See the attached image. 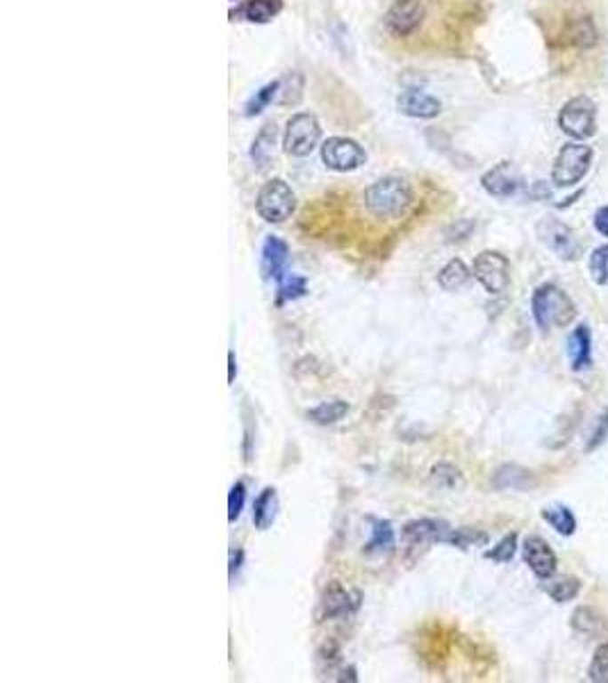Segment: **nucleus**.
I'll list each match as a JSON object with an SVG mask.
<instances>
[{
  "instance_id": "1",
  "label": "nucleus",
  "mask_w": 608,
  "mask_h": 683,
  "mask_svg": "<svg viewBox=\"0 0 608 683\" xmlns=\"http://www.w3.org/2000/svg\"><path fill=\"white\" fill-rule=\"evenodd\" d=\"M364 208L372 217L383 221L399 219L412 203V189L404 178L388 176L376 180L374 185L364 189Z\"/></svg>"
},
{
  "instance_id": "2",
  "label": "nucleus",
  "mask_w": 608,
  "mask_h": 683,
  "mask_svg": "<svg viewBox=\"0 0 608 683\" xmlns=\"http://www.w3.org/2000/svg\"><path fill=\"white\" fill-rule=\"evenodd\" d=\"M531 314L542 333L551 329H565L577 317L572 298L554 282H545L531 297Z\"/></svg>"
},
{
  "instance_id": "3",
  "label": "nucleus",
  "mask_w": 608,
  "mask_h": 683,
  "mask_svg": "<svg viewBox=\"0 0 608 683\" xmlns=\"http://www.w3.org/2000/svg\"><path fill=\"white\" fill-rule=\"evenodd\" d=\"M590 162H593V148L583 141H567L554 160L551 183L556 187H574L586 178Z\"/></svg>"
},
{
  "instance_id": "4",
  "label": "nucleus",
  "mask_w": 608,
  "mask_h": 683,
  "mask_svg": "<svg viewBox=\"0 0 608 683\" xmlns=\"http://www.w3.org/2000/svg\"><path fill=\"white\" fill-rule=\"evenodd\" d=\"M558 128L570 139L586 141L597 132V105L588 96H574L558 112Z\"/></svg>"
},
{
  "instance_id": "5",
  "label": "nucleus",
  "mask_w": 608,
  "mask_h": 683,
  "mask_svg": "<svg viewBox=\"0 0 608 683\" xmlns=\"http://www.w3.org/2000/svg\"><path fill=\"white\" fill-rule=\"evenodd\" d=\"M255 210L267 224H283L297 210V194L292 192V187L283 178H274L262 185V189L258 192Z\"/></svg>"
},
{
  "instance_id": "6",
  "label": "nucleus",
  "mask_w": 608,
  "mask_h": 683,
  "mask_svg": "<svg viewBox=\"0 0 608 683\" xmlns=\"http://www.w3.org/2000/svg\"><path fill=\"white\" fill-rule=\"evenodd\" d=\"M536 233L542 244H545L554 256L561 258V260H577L583 253V246L577 235V230L570 228L565 221L556 219V217H545V219L538 221Z\"/></svg>"
},
{
  "instance_id": "7",
  "label": "nucleus",
  "mask_w": 608,
  "mask_h": 683,
  "mask_svg": "<svg viewBox=\"0 0 608 683\" xmlns=\"http://www.w3.org/2000/svg\"><path fill=\"white\" fill-rule=\"evenodd\" d=\"M472 274L492 297L504 294L510 285V262L500 250H481L474 258Z\"/></svg>"
},
{
  "instance_id": "8",
  "label": "nucleus",
  "mask_w": 608,
  "mask_h": 683,
  "mask_svg": "<svg viewBox=\"0 0 608 683\" xmlns=\"http://www.w3.org/2000/svg\"><path fill=\"white\" fill-rule=\"evenodd\" d=\"M319 139H322V128H319L317 116L301 112L287 121L283 147H285L287 155L306 157L317 148Z\"/></svg>"
},
{
  "instance_id": "9",
  "label": "nucleus",
  "mask_w": 608,
  "mask_h": 683,
  "mask_svg": "<svg viewBox=\"0 0 608 683\" xmlns=\"http://www.w3.org/2000/svg\"><path fill=\"white\" fill-rule=\"evenodd\" d=\"M322 160L328 169L347 173L363 167L367 155H364L363 147H360L358 141L348 139V137H331V139L324 141Z\"/></svg>"
},
{
  "instance_id": "10",
  "label": "nucleus",
  "mask_w": 608,
  "mask_h": 683,
  "mask_svg": "<svg viewBox=\"0 0 608 683\" xmlns=\"http://www.w3.org/2000/svg\"><path fill=\"white\" fill-rule=\"evenodd\" d=\"M360 604H363V595L358 590L331 584L322 597V617L324 620H348L358 613Z\"/></svg>"
},
{
  "instance_id": "11",
  "label": "nucleus",
  "mask_w": 608,
  "mask_h": 683,
  "mask_svg": "<svg viewBox=\"0 0 608 683\" xmlns=\"http://www.w3.org/2000/svg\"><path fill=\"white\" fill-rule=\"evenodd\" d=\"M481 187L494 196V199H513L524 187V178L510 162H500L497 167L484 173L481 178Z\"/></svg>"
},
{
  "instance_id": "12",
  "label": "nucleus",
  "mask_w": 608,
  "mask_h": 683,
  "mask_svg": "<svg viewBox=\"0 0 608 683\" xmlns=\"http://www.w3.org/2000/svg\"><path fill=\"white\" fill-rule=\"evenodd\" d=\"M424 14L427 10L421 5V0H396L385 14V28L395 37H408L424 21Z\"/></svg>"
},
{
  "instance_id": "13",
  "label": "nucleus",
  "mask_w": 608,
  "mask_h": 683,
  "mask_svg": "<svg viewBox=\"0 0 608 683\" xmlns=\"http://www.w3.org/2000/svg\"><path fill=\"white\" fill-rule=\"evenodd\" d=\"M452 531L447 522L436 520V517H421V520H412L404 527L401 536L408 549L428 547L436 543H447V536Z\"/></svg>"
},
{
  "instance_id": "14",
  "label": "nucleus",
  "mask_w": 608,
  "mask_h": 683,
  "mask_svg": "<svg viewBox=\"0 0 608 683\" xmlns=\"http://www.w3.org/2000/svg\"><path fill=\"white\" fill-rule=\"evenodd\" d=\"M522 559H524V563L529 565L531 572L536 574L540 581H547L549 576L556 574L558 559L545 537L540 536L526 537L524 544H522Z\"/></svg>"
},
{
  "instance_id": "15",
  "label": "nucleus",
  "mask_w": 608,
  "mask_h": 683,
  "mask_svg": "<svg viewBox=\"0 0 608 683\" xmlns=\"http://www.w3.org/2000/svg\"><path fill=\"white\" fill-rule=\"evenodd\" d=\"M287 260L290 249L281 237H267L262 244V274L267 281L281 282L287 276Z\"/></svg>"
},
{
  "instance_id": "16",
  "label": "nucleus",
  "mask_w": 608,
  "mask_h": 683,
  "mask_svg": "<svg viewBox=\"0 0 608 683\" xmlns=\"http://www.w3.org/2000/svg\"><path fill=\"white\" fill-rule=\"evenodd\" d=\"M567 358L574 371H583L593 362V335L586 323H579L567 338Z\"/></svg>"
},
{
  "instance_id": "17",
  "label": "nucleus",
  "mask_w": 608,
  "mask_h": 683,
  "mask_svg": "<svg viewBox=\"0 0 608 683\" xmlns=\"http://www.w3.org/2000/svg\"><path fill=\"white\" fill-rule=\"evenodd\" d=\"M396 107L401 115L415 116V119H433L442 112V103L424 91H404L396 99Z\"/></svg>"
},
{
  "instance_id": "18",
  "label": "nucleus",
  "mask_w": 608,
  "mask_h": 683,
  "mask_svg": "<svg viewBox=\"0 0 608 683\" xmlns=\"http://www.w3.org/2000/svg\"><path fill=\"white\" fill-rule=\"evenodd\" d=\"M536 483L533 474L520 465H504L494 472L492 485L497 490H529L531 485Z\"/></svg>"
},
{
  "instance_id": "19",
  "label": "nucleus",
  "mask_w": 608,
  "mask_h": 683,
  "mask_svg": "<svg viewBox=\"0 0 608 683\" xmlns=\"http://www.w3.org/2000/svg\"><path fill=\"white\" fill-rule=\"evenodd\" d=\"M469 281H472V269L460 258L449 260L447 265L442 266L440 274H437V285L444 292H460L463 287H468Z\"/></svg>"
},
{
  "instance_id": "20",
  "label": "nucleus",
  "mask_w": 608,
  "mask_h": 683,
  "mask_svg": "<svg viewBox=\"0 0 608 683\" xmlns=\"http://www.w3.org/2000/svg\"><path fill=\"white\" fill-rule=\"evenodd\" d=\"M372 522V537L370 543L364 544V553L367 556H388L395 552V528L388 520H370Z\"/></svg>"
},
{
  "instance_id": "21",
  "label": "nucleus",
  "mask_w": 608,
  "mask_h": 683,
  "mask_svg": "<svg viewBox=\"0 0 608 683\" xmlns=\"http://www.w3.org/2000/svg\"><path fill=\"white\" fill-rule=\"evenodd\" d=\"M278 515V492L276 488H265L253 501V524L255 528L267 531Z\"/></svg>"
},
{
  "instance_id": "22",
  "label": "nucleus",
  "mask_w": 608,
  "mask_h": 683,
  "mask_svg": "<svg viewBox=\"0 0 608 683\" xmlns=\"http://www.w3.org/2000/svg\"><path fill=\"white\" fill-rule=\"evenodd\" d=\"M572 629L581 636L602 638L606 633V620L590 606H579L572 615Z\"/></svg>"
},
{
  "instance_id": "23",
  "label": "nucleus",
  "mask_w": 608,
  "mask_h": 683,
  "mask_svg": "<svg viewBox=\"0 0 608 683\" xmlns=\"http://www.w3.org/2000/svg\"><path fill=\"white\" fill-rule=\"evenodd\" d=\"M276 135H278V132H276L274 123L262 125L260 132L255 135L253 147H251V160L255 162V167L258 169H267V164H269L271 157H274Z\"/></svg>"
},
{
  "instance_id": "24",
  "label": "nucleus",
  "mask_w": 608,
  "mask_h": 683,
  "mask_svg": "<svg viewBox=\"0 0 608 683\" xmlns=\"http://www.w3.org/2000/svg\"><path fill=\"white\" fill-rule=\"evenodd\" d=\"M348 415V403L342 399H331V401H324L319 406L310 408L306 412V417L312 424H319V426H331V424H338L340 419H344Z\"/></svg>"
},
{
  "instance_id": "25",
  "label": "nucleus",
  "mask_w": 608,
  "mask_h": 683,
  "mask_svg": "<svg viewBox=\"0 0 608 683\" xmlns=\"http://www.w3.org/2000/svg\"><path fill=\"white\" fill-rule=\"evenodd\" d=\"M542 520H545V522L549 524L558 536L567 537V536H574V531H577V517H574V512L570 511V508L563 506V504L547 506L545 511H542Z\"/></svg>"
},
{
  "instance_id": "26",
  "label": "nucleus",
  "mask_w": 608,
  "mask_h": 683,
  "mask_svg": "<svg viewBox=\"0 0 608 683\" xmlns=\"http://www.w3.org/2000/svg\"><path fill=\"white\" fill-rule=\"evenodd\" d=\"M542 588L556 604H567V601L577 600V595L581 592V584L574 576H556V579L549 576Z\"/></svg>"
},
{
  "instance_id": "27",
  "label": "nucleus",
  "mask_w": 608,
  "mask_h": 683,
  "mask_svg": "<svg viewBox=\"0 0 608 683\" xmlns=\"http://www.w3.org/2000/svg\"><path fill=\"white\" fill-rule=\"evenodd\" d=\"M281 0H251L242 12L251 23H267L281 12Z\"/></svg>"
},
{
  "instance_id": "28",
  "label": "nucleus",
  "mask_w": 608,
  "mask_h": 683,
  "mask_svg": "<svg viewBox=\"0 0 608 683\" xmlns=\"http://www.w3.org/2000/svg\"><path fill=\"white\" fill-rule=\"evenodd\" d=\"M570 42L579 48H593L597 44V28L590 16H581L570 28Z\"/></svg>"
},
{
  "instance_id": "29",
  "label": "nucleus",
  "mask_w": 608,
  "mask_h": 683,
  "mask_svg": "<svg viewBox=\"0 0 608 683\" xmlns=\"http://www.w3.org/2000/svg\"><path fill=\"white\" fill-rule=\"evenodd\" d=\"M588 272L599 287L608 285V244L597 246L588 258Z\"/></svg>"
},
{
  "instance_id": "30",
  "label": "nucleus",
  "mask_w": 608,
  "mask_h": 683,
  "mask_svg": "<svg viewBox=\"0 0 608 683\" xmlns=\"http://www.w3.org/2000/svg\"><path fill=\"white\" fill-rule=\"evenodd\" d=\"M444 544H452V547L458 549H469L476 547V544H488V536L476 531V528H452Z\"/></svg>"
},
{
  "instance_id": "31",
  "label": "nucleus",
  "mask_w": 608,
  "mask_h": 683,
  "mask_svg": "<svg viewBox=\"0 0 608 683\" xmlns=\"http://www.w3.org/2000/svg\"><path fill=\"white\" fill-rule=\"evenodd\" d=\"M308 281L297 274H287L281 282H278V301H294V298L306 297Z\"/></svg>"
},
{
  "instance_id": "32",
  "label": "nucleus",
  "mask_w": 608,
  "mask_h": 683,
  "mask_svg": "<svg viewBox=\"0 0 608 683\" xmlns=\"http://www.w3.org/2000/svg\"><path fill=\"white\" fill-rule=\"evenodd\" d=\"M515 552H517V533H508L492 549L485 552V559L494 560V563H510L515 559Z\"/></svg>"
},
{
  "instance_id": "33",
  "label": "nucleus",
  "mask_w": 608,
  "mask_h": 683,
  "mask_svg": "<svg viewBox=\"0 0 608 683\" xmlns=\"http://www.w3.org/2000/svg\"><path fill=\"white\" fill-rule=\"evenodd\" d=\"M431 480L437 485V488H458V485L463 483V476H460V470L453 467L449 463H437L436 467L431 470Z\"/></svg>"
},
{
  "instance_id": "34",
  "label": "nucleus",
  "mask_w": 608,
  "mask_h": 683,
  "mask_svg": "<svg viewBox=\"0 0 608 683\" xmlns=\"http://www.w3.org/2000/svg\"><path fill=\"white\" fill-rule=\"evenodd\" d=\"M588 679L595 683H608V640L595 649L593 663L588 668Z\"/></svg>"
},
{
  "instance_id": "35",
  "label": "nucleus",
  "mask_w": 608,
  "mask_h": 683,
  "mask_svg": "<svg viewBox=\"0 0 608 683\" xmlns=\"http://www.w3.org/2000/svg\"><path fill=\"white\" fill-rule=\"evenodd\" d=\"M278 96V83H269L265 84V87L260 89V91H255L253 99L246 103V116H255V115H260L262 110H265L267 105L271 103V100Z\"/></svg>"
},
{
  "instance_id": "36",
  "label": "nucleus",
  "mask_w": 608,
  "mask_h": 683,
  "mask_svg": "<svg viewBox=\"0 0 608 683\" xmlns=\"http://www.w3.org/2000/svg\"><path fill=\"white\" fill-rule=\"evenodd\" d=\"M294 78H297V74H287V78L278 80V103L281 105L299 103V99H301L303 78L299 80L297 84H292L294 83Z\"/></svg>"
},
{
  "instance_id": "37",
  "label": "nucleus",
  "mask_w": 608,
  "mask_h": 683,
  "mask_svg": "<svg viewBox=\"0 0 608 683\" xmlns=\"http://www.w3.org/2000/svg\"><path fill=\"white\" fill-rule=\"evenodd\" d=\"M244 501H246V485L239 480L230 488L228 492V522H235L242 511H244Z\"/></svg>"
},
{
  "instance_id": "38",
  "label": "nucleus",
  "mask_w": 608,
  "mask_h": 683,
  "mask_svg": "<svg viewBox=\"0 0 608 683\" xmlns=\"http://www.w3.org/2000/svg\"><path fill=\"white\" fill-rule=\"evenodd\" d=\"M606 440H608V410H604L597 419V426H595V431L590 433V440H588L586 444V451H595V449L602 447Z\"/></svg>"
},
{
  "instance_id": "39",
  "label": "nucleus",
  "mask_w": 608,
  "mask_h": 683,
  "mask_svg": "<svg viewBox=\"0 0 608 683\" xmlns=\"http://www.w3.org/2000/svg\"><path fill=\"white\" fill-rule=\"evenodd\" d=\"M595 228H597L599 235L608 237V205H602V208L595 212Z\"/></svg>"
},
{
  "instance_id": "40",
  "label": "nucleus",
  "mask_w": 608,
  "mask_h": 683,
  "mask_svg": "<svg viewBox=\"0 0 608 683\" xmlns=\"http://www.w3.org/2000/svg\"><path fill=\"white\" fill-rule=\"evenodd\" d=\"M242 560H244V552H242V549H233V552H230V579H235V572H239Z\"/></svg>"
},
{
  "instance_id": "41",
  "label": "nucleus",
  "mask_w": 608,
  "mask_h": 683,
  "mask_svg": "<svg viewBox=\"0 0 608 683\" xmlns=\"http://www.w3.org/2000/svg\"><path fill=\"white\" fill-rule=\"evenodd\" d=\"M235 374H237V362H235V353H228V383L235 381Z\"/></svg>"
}]
</instances>
